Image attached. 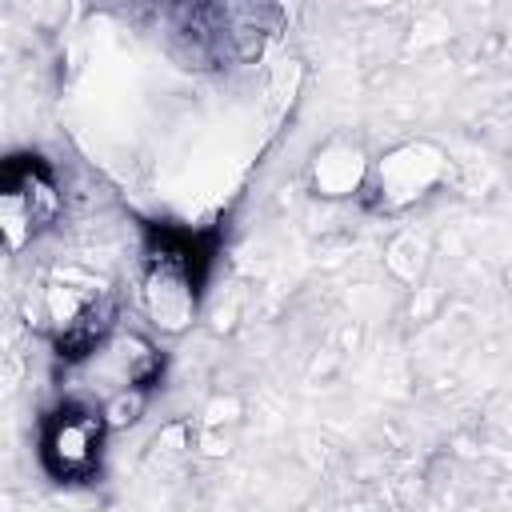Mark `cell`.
Returning <instances> with one entry per match:
<instances>
[{
  "label": "cell",
  "instance_id": "obj_3",
  "mask_svg": "<svg viewBox=\"0 0 512 512\" xmlns=\"http://www.w3.org/2000/svg\"><path fill=\"white\" fill-rule=\"evenodd\" d=\"M100 436H104V420L92 404H64L44 424V436H40L44 468L60 480L88 476L100 456Z\"/></svg>",
  "mask_w": 512,
  "mask_h": 512
},
{
  "label": "cell",
  "instance_id": "obj_1",
  "mask_svg": "<svg viewBox=\"0 0 512 512\" xmlns=\"http://www.w3.org/2000/svg\"><path fill=\"white\" fill-rule=\"evenodd\" d=\"M192 244L184 236H160L148 252V276H144V308L156 328L184 332L196 316V268H192Z\"/></svg>",
  "mask_w": 512,
  "mask_h": 512
},
{
  "label": "cell",
  "instance_id": "obj_7",
  "mask_svg": "<svg viewBox=\"0 0 512 512\" xmlns=\"http://www.w3.org/2000/svg\"><path fill=\"white\" fill-rule=\"evenodd\" d=\"M144 408H148V388H124L100 404V420L104 428H132L144 416Z\"/></svg>",
  "mask_w": 512,
  "mask_h": 512
},
{
  "label": "cell",
  "instance_id": "obj_6",
  "mask_svg": "<svg viewBox=\"0 0 512 512\" xmlns=\"http://www.w3.org/2000/svg\"><path fill=\"white\" fill-rule=\"evenodd\" d=\"M104 296V288H80V284H48L40 292V316L52 332V340H64L80 320L84 312Z\"/></svg>",
  "mask_w": 512,
  "mask_h": 512
},
{
  "label": "cell",
  "instance_id": "obj_2",
  "mask_svg": "<svg viewBox=\"0 0 512 512\" xmlns=\"http://www.w3.org/2000/svg\"><path fill=\"white\" fill-rule=\"evenodd\" d=\"M60 212V192L52 172L40 156H12L4 168V196H0V228L8 248H24L52 216Z\"/></svg>",
  "mask_w": 512,
  "mask_h": 512
},
{
  "label": "cell",
  "instance_id": "obj_5",
  "mask_svg": "<svg viewBox=\"0 0 512 512\" xmlns=\"http://www.w3.org/2000/svg\"><path fill=\"white\" fill-rule=\"evenodd\" d=\"M364 172H368V164H364L360 148H352V144H332V148H324V152L316 156V164H312V184H316L320 196H348V192H356V188L364 184Z\"/></svg>",
  "mask_w": 512,
  "mask_h": 512
},
{
  "label": "cell",
  "instance_id": "obj_4",
  "mask_svg": "<svg viewBox=\"0 0 512 512\" xmlns=\"http://www.w3.org/2000/svg\"><path fill=\"white\" fill-rule=\"evenodd\" d=\"M376 180H380V200H384L388 208L408 204V200L424 196V192L440 180V156L428 152L424 144H408V148L392 152V156L376 168Z\"/></svg>",
  "mask_w": 512,
  "mask_h": 512
}]
</instances>
